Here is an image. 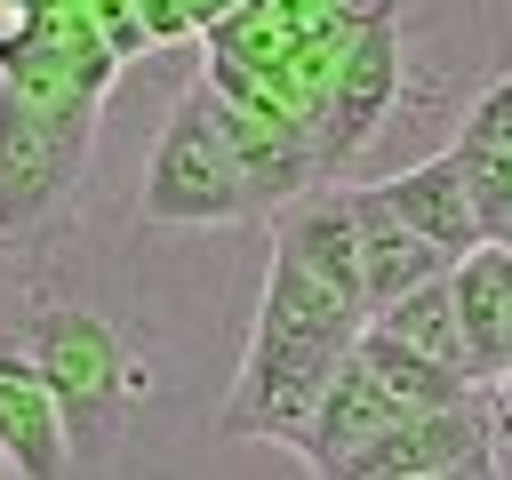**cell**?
<instances>
[{
  "instance_id": "6da1fadb",
  "label": "cell",
  "mask_w": 512,
  "mask_h": 480,
  "mask_svg": "<svg viewBox=\"0 0 512 480\" xmlns=\"http://www.w3.org/2000/svg\"><path fill=\"white\" fill-rule=\"evenodd\" d=\"M360 320H368L360 296L328 288L320 272H304L296 256L272 248L264 304H256V328H248V352H240V376L224 392L216 432L224 440H272V448H288L304 432L312 400L328 392L336 360L360 344Z\"/></svg>"
},
{
  "instance_id": "7a4b0ae2",
  "label": "cell",
  "mask_w": 512,
  "mask_h": 480,
  "mask_svg": "<svg viewBox=\"0 0 512 480\" xmlns=\"http://www.w3.org/2000/svg\"><path fill=\"white\" fill-rule=\"evenodd\" d=\"M16 344L32 352V368L48 376L56 408H64V432H72V472H104L152 392V368L136 360L128 328L104 320L96 304L80 296H32L24 320H16Z\"/></svg>"
},
{
  "instance_id": "3957f363",
  "label": "cell",
  "mask_w": 512,
  "mask_h": 480,
  "mask_svg": "<svg viewBox=\"0 0 512 480\" xmlns=\"http://www.w3.org/2000/svg\"><path fill=\"white\" fill-rule=\"evenodd\" d=\"M136 216L144 224H240L256 216V192L240 176V152L224 136V96L216 80L184 88L144 152V176H136Z\"/></svg>"
},
{
  "instance_id": "277c9868",
  "label": "cell",
  "mask_w": 512,
  "mask_h": 480,
  "mask_svg": "<svg viewBox=\"0 0 512 480\" xmlns=\"http://www.w3.org/2000/svg\"><path fill=\"white\" fill-rule=\"evenodd\" d=\"M448 472H504L488 384L464 392V400H448V408H408V416H392L376 440H360V448L344 456L336 480H448Z\"/></svg>"
},
{
  "instance_id": "5b68a950",
  "label": "cell",
  "mask_w": 512,
  "mask_h": 480,
  "mask_svg": "<svg viewBox=\"0 0 512 480\" xmlns=\"http://www.w3.org/2000/svg\"><path fill=\"white\" fill-rule=\"evenodd\" d=\"M400 104V16L392 0H376L352 40L328 56V80H320V112H312V144H320V168L368 152V136L384 128V112Z\"/></svg>"
},
{
  "instance_id": "8992f818",
  "label": "cell",
  "mask_w": 512,
  "mask_h": 480,
  "mask_svg": "<svg viewBox=\"0 0 512 480\" xmlns=\"http://www.w3.org/2000/svg\"><path fill=\"white\" fill-rule=\"evenodd\" d=\"M392 416H408V408L392 400V384H384V376L360 360V344H352V352L336 360L328 392L312 400V416H304V432H296L288 448L304 456V472H328V480H336V472H344V456H352L360 440H376Z\"/></svg>"
},
{
  "instance_id": "52a82bcc",
  "label": "cell",
  "mask_w": 512,
  "mask_h": 480,
  "mask_svg": "<svg viewBox=\"0 0 512 480\" xmlns=\"http://www.w3.org/2000/svg\"><path fill=\"white\" fill-rule=\"evenodd\" d=\"M0 448H8V464H16V472H32V480L72 472L64 408H56L48 376L32 368V352L16 344V328H0Z\"/></svg>"
},
{
  "instance_id": "ba28073f",
  "label": "cell",
  "mask_w": 512,
  "mask_h": 480,
  "mask_svg": "<svg viewBox=\"0 0 512 480\" xmlns=\"http://www.w3.org/2000/svg\"><path fill=\"white\" fill-rule=\"evenodd\" d=\"M448 288H456V328H464V368L488 384L504 360H512V240H472L456 264H448Z\"/></svg>"
},
{
  "instance_id": "9c48e42d",
  "label": "cell",
  "mask_w": 512,
  "mask_h": 480,
  "mask_svg": "<svg viewBox=\"0 0 512 480\" xmlns=\"http://www.w3.org/2000/svg\"><path fill=\"white\" fill-rule=\"evenodd\" d=\"M352 192V232H360V296H368V312L376 304H392L400 288H416V280H432V272H448L456 256L448 248H432L376 184H344Z\"/></svg>"
},
{
  "instance_id": "30bf717a",
  "label": "cell",
  "mask_w": 512,
  "mask_h": 480,
  "mask_svg": "<svg viewBox=\"0 0 512 480\" xmlns=\"http://www.w3.org/2000/svg\"><path fill=\"white\" fill-rule=\"evenodd\" d=\"M448 152H456V168H464V184H472L480 224L496 232V224L512 216V64H496V72L480 80V96L464 104Z\"/></svg>"
},
{
  "instance_id": "8fae6325",
  "label": "cell",
  "mask_w": 512,
  "mask_h": 480,
  "mask_svg": "<svg viewBox=\"0 0 512 480\" xmlns=\"http://www.w3.org/2000/svg\"><path fill=\"white\" fill-rule=\"evenodd\" d=\"M272 248L296 256L304 272H320L328 288L360 296V232H352V192L344 184H312L272 216ZM368 304V296H360Z\"/></svg>"
},
{
  "instance_id": "7c38bea8",
  "label": "cell",
  "mask_w": 512,
  "mask_h": 480,
  "mask_svg": "<svg viewBox=\"0 0 512 480\" xmlns=\"http://www.w3.org/2000/svg\"><path fill=\"white\" fill-rule=\"evenodd\" d=\"M376 192L432 240V248H448V256H464L472 240H488V224H480V208H472V184H464V168H456V152H432V160H408V168H392V176H376Z\"/></svg>"
},
{
  "instance_id": "4fadbf2b",
  "label": "cell",
  "mask_w": 512,
  "mask_h": 480,
  "mask_svg": "<svg viewBox=\"0 0 512 480\" xmlns=\"http://www.w3.org/2000/svg\"><path fill=\"white\" fill-rule=\"evenodd\" d=\"M360 360L392 384V400H400V408H448V400L480 392V376H472V368L432 360L424 344H408V336H392V328H376V320H360Z\"/></svg>"
},
{
  "instance_id": "5bb4252c",
  "label": "cell",
  "mask_w": 512,
  "mask_h": 480,
  "mask_svg": "<svg viewBox=\"0 0 512 480\" xmlns=\"http://www.w3.org/2000/svg\"><path fill=\"white\" fill-rule=\"evenodd\" d=\"M368 320H376V328H392V336H408V344H424L432 360H456V368H464V328H456V288H448V272H432V280L400 288V296H392V304H376Z\"/></svg>"
},
{
  "instance_id": "9a60e30c",
  "label": "cell",
  "mask_w": 512,
  "mask_h": 480,
  "mask_svg": "<svg viewBox=\"0 0 512 480\" xmlns=\"http://www.w3.org/2000/svg\"><path fill=\"white\" fill-rule=\"evenodd\" d=\"M488 408H496V448H504V472H512V360L488 376Z\"/></svg>"
},
{
  "instance_id": "2e32d148",
  "label": "cell",
  "mask_w": 512,
  "mask_h": 480,
  "mask_svg": "<svg viewBox=\"0 0 512 480\" xmlns=\"http://www.w3.org/2000/svg\"><path fill=\"white\" fill-rule=\"evenodd\" d=\"M496 240H512V216H504V224H496Z\"/></svg>"
}]
</instances>
